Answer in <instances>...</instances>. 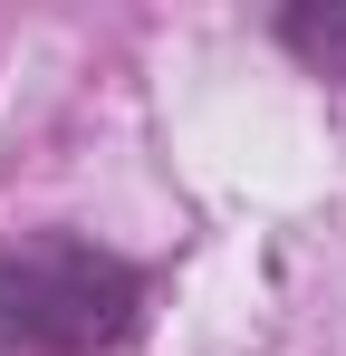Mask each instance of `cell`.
<instances>
[{"label":"cell","mask_w":346,"mask_h":356,"mask_svg":"<svg viewBox=\"0 0 346 356\" xmlns=\"http://www.w3.org/2000/svg\"><path fill=\"white\" fill-rule=\"evenodd\" d=\"M279 39L298 49L308 67H327V77H346V0H298L279 19Z\"/></svg>","instance_id":"cell-2"},{"label":"cell","mask_w":346,"mask_h":356,"mask_svg":"<svg viewBox=\"0 0 346 356\" xmlns=\"http://www.w3.org/2000/svg\"><path fill=\"white\" fill-rule=\"evenodd\" d=\"M145 280L97 241H19L0 250V356H125Z\"/></svg>","instance_id":"cell-1"}]
</instances>
